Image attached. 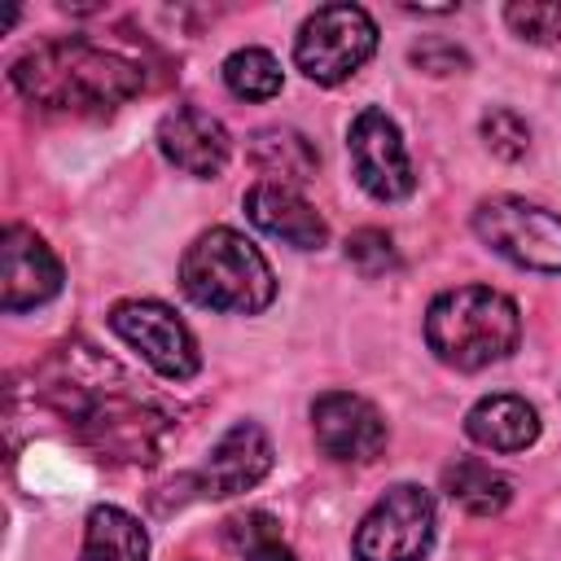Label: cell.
<instances>
[{"label": "cell", "mask_w": 561, "mask_h": 561, "mask_svg": "<svg viewBox=\"0 0 561 561\" xmlns=\"http://www.w3.org/2000/svg\"><path fill=\"white\" fill-rule=\"evenodd\" d=\"M522 311L491 285H456L425 307V346L456 373H478L517 351Z\"/></svg>", "instance_id": "3957f363"}, {"label": "cell", "mask_w": 561, "mask_h": 561, "mask_svg": "<svg viewBox=\"0 0 561 561\" xmlns=\"http://www.w3.org/2000/svg\"><path fill=\"white\" fill-rule=\"evenodd\" d=\"M61 280H66V272H61V259L53 254V245L26 224H4V232H0V307L9 316L35 311L61 294Z\"/></svg>", "instance_id": "8fae6325"}, {"label": "cell", "mask_w": 561, "mask_h": 561, "mask_svg": "<svg viewBox=\"0 0 561 561\" xmlns=\"http://www.w3.org/2000/svg\"><path fill=\"white\" fill-rule=\"evenodd\" d=\"M9 83L44 114L105 118L145 88V75L131 57L88 39H44L9 66Z\"/></svg>", "instance_id": "7a4b0ae2"}, {"label": "cell", "mask_w": 561, "mask_h": 561, "mask_svg": "<svg viewBox=\"0 0 561 561\" xmlns=\"http://www.w3.org/2000/svg\"><path fill=\"white\" fill-rule=\"evenodd\" d=\"M105 377H114V364L92 355V346H61L44 368V399L105 460H153L171 421L153 403H145L127 377H118L114 386H105Z\"/></svg>", "instance_id": "6da1fadb"}, {"label": "cell", "mask_w": 561, "mask_h": 561, "mask_svg": "<svg viewBox=\"0 0 561 561\" xmlns=\"http://www.w3.org/2000/svg\"><path fill=\"white\" fill-rule=\"evenodd\" d=\"M443 491H447L465 513H473V517H495V513H504L508 500H513V482H508L500 469H491L486 460H478V456H465V460L447 465V469H443Z\"/></svg>", "instance_id": "ac0fdd59"}, {"label": "cell", "mask_w": 561, "mask_h": 561, "mask_svg": "<svg viewBox=\"0 0 561 561\" xmlns=\"http://www.w3.org/2000/svg\"><path fill=\"white\" fill-rule=\"evenodd\" d=\"M180 289L188 302L219 316H259L276 298V272L263 250L237 228H206L180 259Z\"/></svg>", "instance_id": "277c9868"}, {"label": "cell", "mask_w": 561, "mask_h": 561, "mask_svg": "<svg viewBox=\"0 0 561 561\" xmlns=\"http://www.w3.org/2000/svg\"><path fill=\"white\" fill-rule=\"evenodd\" d=\"M373 53H377V22L364 4L351 0L320 4L316 13L302 18L294 35V66L320 88L351 79Z\"/></svg>", "instance_id": "5b68a950"}, {"label": "cell", "mask_w": 561, "mask_h": 561, "mask_svg": "<svg viewBox=\"0 0 561 561\" xmlns=\"http://www.w3.org/2000/svg\"><path fill=\"white\" fill-rule=\"evenodd\" d=\"M158 149L175 171L193 180H215L228 167L232 140L228 127L202 105H175L158 118Z\"/></svg>", "instance_id": "4fadbf2b"}, {"label": "cell", "mask_w": 561, "mask_h": 561, "mask_svg": "<svg viewBox=\"0 0 561 561\" xmlns=\"http://www.w3.org/2000/svg\"><path fill=\"white\" fill-rule=\"evenodd\" d=\"M465 434L486 451H526L539 438V412L522 394H482L465 412Z\"/></svg>", "instance_id": "9a60e30c"}, {"label": "cell", "mask_w": 561, "mask_h": 561, "mask_svg": "<svg viewBox=\"0 0 561 561\" xmlns=\"http://www.w3.org/2000/svg\"><path fill=\"white\" fill-rule=\"evenodd\" d=\"M219 75H224V88L237 101H272L280 92V83H285V70H280V61L267 48H237V53H228Z\"/></svg>", "instance_id": "d6986e66"}, {"label": "cell", "mask_w": 561, "mask_h": 561, "mask_svg": "<svg viewBox=\"0 0 561 561\" xmlns=\"http://www.w3.org/2000/svg\"><path fill=\"white\" fill-rule=\"evenodd\" d=\"M504 22L517 39H530V44H552L561 35V4L557 0H517L504 9Z\"/></svg>", "instance_id": "7402d4cb"}, {"label": "cell", "mask_w": 561, "mask_h": 561, "mask_svg": "<svg viewBox=\"0 0 561 561\" xmlns=\"http://www.w3.org/2000/svg\"><path fill=\"white\" fill-rule=\"evenodd\" d=\"M346 158H351L355 184L373 202H403L416 188V171H412L403 131L377 105H368V110H359L351 118V127H346Z\"/></svg>", "instance_id": "9c48e42d"}, {"label": "cell", "mask_w": 561, "mask_h": 561, "mask_svg": "<svg viewBox=\"0 0 561 561\" xmlns=\"http://www.w3.org/2000/svg\"><path fill=\"white\" fill-rule=\"evenodd\" d=\"M473 232L500 259L526 272H561V215L526 197H486L473 206Z\"/></svg>", "instance_id": "52a82bcc"}, {"label": "cell", "mask_w": 561, "mask_h": 561, "mask_svg": "<svg viewBox=\"0 0 561 561\" xmlns=\"http://www.w3.org/2000/svg\"><path fill=\"white\" fill-rule=\"evenodd\" d=\"M438 508L434 495L416 482H394L359 517L351 552L355 561H425L434 543Z\"/></svg>", "instance_id": "8992f818"}, {"label": "cell", "mask_w": 561, "mask_h": 561, "mask_svg": "<svg viewBox=\"0 0 561 561\" xmlns=\"http://www.w3.org/2000/svg\"><path fill=\"white\" fill-rule=\"evenodd\" d=\"M412 66H421L425 75H460V70H469V53L447 39H421L412 48Z\"/></svg>", "instance_id": "cb8c5ba5"}, {"label": "cell", "mask_w": 561, "mask_h": 561, "mask_svg": "<svg viewBox=\"0 0 561 561\" xmlns=\"http://www.w3.org/2000/svg\"><path fill=\"white\" fill-rule=\"evenodd\" d=\"M110 329L167 381H188L202 368L193 329L158 298H123L110 307Z\"/></svg>", "instance_id": "ba28073f"}, {"label": "cell", "mask_w": 561, "mask_h": 561, "mask_svg": "<svg viewBox=\"0 0 561 561\" xmlns=\"http://www.w3.org/2000/svg\"><path fill=\"white\" fill-rule=\"evenodd\" d=\"M241 206H245V219L259 232L285 241L294 250H320L329 241V224L320 219V210L298 188H289V184L259 180V184L245 188V202Z\"/></svg>", "instance_id": "5bb4252c"}, {"label": "cell", "mask_w": 561, "mask_h": 561, "mask_svg": "<svg viewBox=\"0 0 561 561\" xmlns=\"http://www.w3.org/2000/svg\"><path fill=\"white\" fill-rule=\"evenodd\" d=\"M245 153H250V162H254V171H259L263 180L289 184V188L302 184V180H311L316 167H320L316 145H311L302 131H294V127H259V131L250 136Z\"/></svg>", "instance_id": "2e32d148"}, {"label": "cell", "mask_w": 561, "mask_h": 561, "mask_svg": "<svg viewBox=\"0 0 561 561\" xmlns=\"http://www.w3.org/2000/svg\"><path fill=\"white\" fill-rule=\"evenodd\" d=\"M79 561H149V535L127 508L96 504L83 522Z\"/></svg>", "instance_id": "e0dca14e"}, {"label": "cell", "mask_w": 561, "mask_h": 561, "mask_svg": "<svg viewBox=\"0 0 561 561\" xmlns=\"http://www.w3.org/2000/svg\"><path fill=\"white\" fill-rule=\"evenodd\" d=\"M346 259L364 272V276H381V272H394L399 267V250L390 241V232L381 228H359L346 237Z\"/></svg>", "instance_id": "603a6c76"}, {"label": "cell", "mask_w": 561, "mask_h": 561, "mask_svg": "<svg viewBox=\"0 0 561 561\" xmlns=\"http://www.w3.org/2000/svg\"><path fill=\"white\" fill-rule=\"evenodd\" d=\"M311 434L329 460L368 465L386 447V416L355 390H324L311 403Z\"/></svg>", "instance_id": "7c38bea8"}, {"label": "cell", "mask_w": 561, "mask_h": 561, "mask_svg": "<svg viewBox=\"0 0 561 561\" xmlns=\"http://www.w3.org/2000/svg\"><path fill=\"white\" fill-rule=\"evenodd\" d=\"M272 438L259 421H232L219 443L206 451V460L184 478V486H193L202 500H228L241 495L250 486H259L272 473Z\"/></svg>", "instance_id": "30bf717a"}, {"label": "cell", "mask_w": 561, "mask_h": 561, "mask_svg": "<svg viewBox=\"0 0 561 561\" xmlns=\"http://www.w3.org/2000/svg\"><path fill=\"white\" fill-rule=\"evenodd\" d=\"M224 539L241 561H298L294 548L280 539V522L263 508L237 513L224 522Z\"/></svg>", "instance_id": "ffe728a7"}, {"label": "cell", "mask_w": 561, "mask_h": 561, "mask_svg": "<svg viewBox=\"0 0 561 561\" xmlns=\"http://www.w3.org/2000/svg\"><path fill=\"white\" fill-rule=\"evenodd\" d=\"M482 140H486V149H491L495 158L517 162V158L530 149V127H526V118H522L517 110L495 105V110L482 114Z\"/></svg>", "instance_id": "44dd1931"}]
</instances>
